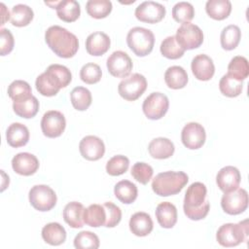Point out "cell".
Wrapping results in <instances>:
<instances>
[{"label":"cell","mask_w":249,"mask_h":249,"mask_svg":"<svg viewBox=\"0 0 249 249\" xmlns=\"http://www.w3.org/2000/svg\"><path fill=\"white\" fill-rule=\"evenodd\" d=\"M248 232V220L241 221L237 224L227 223L218 229L216 239L224 247H233L241 242L247 241Z\"/></svg>","instance_id":"cell-5"},{"label":"cell","mask_w":249,"mask_h":249,"mask_svg":"<svg viewBox=\"0 0 249 249\" xmlns=\"http://www.w3.org/2000/svg\"><path fill=\"white\" fill-rule=\"evenodd\" d=\"M34 17L33 10L24 4H18L12 8L11 22L14 26L23 27L28 25Z\"/></svg>","instance_id":"cell-33"},{"label":"cell","mask_w":249,"mask_h":249,"mask_svg":"<svg viewBox=\"0 0 249 249\" xmlns=\"http://www.w3.org/2000/svg\"><path fill=\"white\" fill-rule=\"evenodd\" d=\"M55 10L57 17L65 22H73L77 20L81 14L80 4L75 0L57 1Z\"/></svg>","instance_id":"cell-27"},{"label":"cell","mask_w":249,"mask_h":249,"mask_svg":"<svg viewBox=\"0 0 249 249\" xmlns=\"http://www.w3.org/2000/svg\"><path fill=\"white\" fill-rule=\"evenodd\" d=\"M188 181L189 177L183 171L160 172L153 179L152 189L160 196H169L180 193Z\"/></svg>","instance_id":"cell-4"},{"label":"cell","mask_w":249,"mask_h":249,"mask_svg":"<svg viewBox=\"0 0 249 249\" xmlns=\"http://www.w3.org/2000/svg\"><path fill=\"white\" fill-rule=\"evenodd\" d=\"M146 89V78L139 73H133L120 82L118 86V92L124 99L127 101H134L144 93Z\"/></svg>","instance_id":"cell-7"},{"label":"cell","mask_w":249,"mask_h":249,"mask_svg":"<svg viewBox=\"0 0 249 249\" xmlns=\"http://www.w3.org/2000/svg\"><path fill=\"white\" fill-rule=\"evenodd\" d=\"M206 139L204 127L198 123H188L182 129L181 140L183 145L191 150H196L203 146Z\"/></svg>","instance_id":"cell-14"},{"label":"cell","mask_w":249,"mask_h":249,"mask_svg":"<svg viewBox=\"0 0 249 249\" xmlns=\"http://www.w3.org/2000/svg\"><path fill=\"white\" fill-rule=\"evenodd\" d=\"M6 139L8 144L13 148L22 147L29 140V130L20 123H13L7 128Z\"/></svg>","instance_id":"cell-22"},{"label":"cell","mask_w":249,"mask_h":249,"mask_svg":"<svg viewBox=\"0 0 249 249\" xmlns=\"http://www.w3.org/2000/svg\"><path fill=\"white\" fill-rule=\"evenodd\" d=\"M149 154L158 160L170 158L175 151L174 144L171 140L165 137H158L153 139L148 146Z\"/></svg>","instance_id":"cell-24"},{"label":"cell","mask_w":249,"mask_h":249,"mask_svg":"<svg viewBox=\"0 0 249 249\" xmlns=\"http://www.w3.org/2000/svg\"><path fill=\"white\" fill-rule=\"evenodd\" d=\"M45 40L49 48L62 58L74 56L79 49L76 35L59 25L50 26L45 32Z\"/></svg>","instance_id":"cell-2"},{"label":"cell","mask_w":249,"mask_h":249,"mask_svg":"<svg viewBox=\"0 0 249 249\" xmlns=\"http://www.w3.org/2000/svg\"><path fill=\"white\" fill-rule=\"evenodd\" d=\"M243 89L242 81L237 80L236 78L225 74L219 82V89L225 96L228 97H236L238 96Z\"/></svg>","instance_id":"cell-35"},{"label":"cell","mask_w":249,"mask_h":249,"mask_svg":"<svg viewBox=\"0 0 249 249\" xmlns=\"http://www.w3.org/2000/svg\"><path fill=\"white\" fill-rule=\"evenodd\" d=\"M111 45L109 36L101 31L89 34L86 39V50L89 54L99 56L107 53Z\"/></svg>","instance_id":"cell-20"},{"label":"cell","mask_w":249,"mask_h":249,"mask_svg":"<svg viewBox=\"0 0 249 249\" xmlns=\"http://www.w3.org/2000/svg\"><path fill=\"white\" fill-rule=\"evenodd\" d=\"M13 109L16 115L24 119H30L36 116L39 111V101L34 96L31 95L25 99L14 101Z\"/></svg>","instance_id":"cell-30"},{"label":"cell","mask_w":249,"mask_h":249,"mask_svg":"<svg viewBox=\"0 0 249 249\" xmlns=\"http://www.w3.org/2000/svg\"><path fill=\"white\" fill-rule=\"evenodd\" d=\"M79 150L84 159L88 160H98L104 156L105 145L99 137L87 135L80 141Z\"/></svg>","instance_id":"cell-16"},{"label":"cell","mask_w":249,"mask_h":249,"mask_svg":"<svg viewBox=\"0 0 249 249\" xmlns=\"http://www.w3.org/2000/svg\"><path fill=\"white\" fill-rule=\"evenodd\" d=\"M206 196V186L201 182H195L188 187L184 197L183 209L189 219L198 221L207 216L210 203Z\"/></svg>","instance_id":"cell-3"},{"label":"cell","mask_w":249,"mask_h":249,"mask_svg":"<svg viewBox=\"0 0 249 249\" xmlns=\"http://www.w3.org/2000/svg\"><path fill=\"white\" fill-rule=\"evenodd\" d=\"M169 100L164 93L152 92L143 101L142 110L150 120H160L167 112Z\"/></svg>","instance_id":"cell-11"},{"label":"cell","mask_w":249,"mask_h":249,"mask_svg":"<svg viewBox=\"0 0 249 249\" xmlns=\"http://www.w3.org/2000/svg\"><path fill=\"white\" fill-rule=\"evenodd\" d=\"M194 16L195 9L189 2H178L172 8V18L177 22H190L194 18Z\"/></svg>","instance_id":"cell-41"},{"label":"cell","mask_w":249,"mask_h":249,"mask_svg":"<svg viewBox=\"0 0 249 249\" xmlns=\"http://www.w3.org/2000/svg\"><path fill=\"white\" fill-rule=\"evenodd\" d=\"M161 54L168 59H178L183 56L185 50L177 43L175 36H168L160 44Z\"/></svg>","instance_id":"cell-39"},{"label":"cell","mask_w":249,"mask_h":249,"mask_svg":"<svg viewBox=\"0 0 249 249\" xmlns=\"http://www.w3.org/2000/svg\"><path fill=\"white\" fill-rule=\"evenodd\" d=\"M194 76L199 81L210 80L215 73V65L211 57L204 53L196 55L191 63Z\"/></svg>","instance_id":"cell-19"},{"label":"cell","mask_w":249,"mask_h":249,"mask_svg":"<svg viewBox=\"0 0 249 249\" xmlns=\"http://www.w3.org/2000/svg\"><path fill=\"white\" fill-rule=\"evenodd\" d=\"M164 81L169 89H183L188 83V74L183 67L173 65L166 69L164 73Z\"/></svg>","instance_id":"cell-28"},{"label":"cell","mask_w":249,"mask_h":249,"mask_svg":"<svg viewBox=\"0 0 249 249\" xmlns=\"http://www.w3.org/2000/svg\"><path fill=\"white\" fill-rule=\"evenodd\" d=\"M70 100L72 106L78 111L87 110L91 104V93L84 87H76L70 93Z\"/></svg>","instance_id":"cell-36"},{"label":"cell","mask_w":249,"mask_h":249,"mask_svg":"<svg viewBox=\"0 0 249 249\" xmlns=\"http://www.w3.org/2000/svg\"><path fill=\"white\" fill-rule=\"evenodd\" d=\"M42 237L50 245L57 246L66 239V231L59 223H49L42 229Z\"/></svg>","instance_id":"cell-26"},{"label":"cell","mask_w":249,"mask_h":249,"mask_svg":"<svg viewBox=\"0 0 249 249\" xmlns=\"http://www.w3.org/2000/svg\"><path fill=\"white\" fill-rule=\"evenodd\" d=\"M175 38L177 43L185 51L194 50L200 47L202 44L203 32L197 25L191 22H185L177 29Z\"/></svg>","instance_id":"cell-9"},{"label":"cell","mask_w":249,"mask_h":249,"mask_svg":"<svg viewBox=\"0 0 249 249\" xmlns=\"http://www.w3.org/2000/svg\"><path fill=\"white\" fill-rule=\"evenodd\" d=\"M106 65L109 73L117 78L127 77L133 66L129 55L123 51L113 52L107 58Z\"/></svg>","instance_id":"cell-13"},{"label":"cell","mask_w":249,"mask_h":249,"mask_svg":"<svg viewBox=\"0 0 249 249\" xmlns=\"http://www.w3.org/2000/svg\"><path fill=\"white\" fill-rule=\"evenodd\" d=\"M241 38V31L237 25L230 24L223 28L220 35L221 46L226 51L234 50L239 44Z\"/></svg>","instance_id":"cell-34"},{"label":"cell","mask_w":249,"mask_h":249,"mask_svg":"<svg viewBox=\"0 0 249 249\" xmlns=\"http://www.w3.org/2000/svg\"><path fill=\"white\" fill-rule=\"evenodd\" d=\"M15 45V40L12 32L9 29L1 28L0 30V53L1 55L9 54Z\"/></svg>","instance_id":"cell-47"},{"label":"cell","mask_w":249,"mask_h":249,"mask_svg":"<svg viewBox=\"0 0 249 249\" xmlns=\"http://www.w3.org/2000/svg\"><path fill=\"white\" fill-rule=\"evenodd\" d=\"M129 166V160L123 155H117L111 158L106 163V171L111 176L124 174Z\"/></svg>","instance_id":"cell-43"},{"label":"cell","mask_w":249,"mask_h":249,"mask_svg":"<svg viewBox=\"0 0 249 249\" xmlns=\"http://www.w3.org/2000/svg\"><path fill=\"white\" fill-rule=\"evenodd\" d=\"M112 2L109 0H89L86 3L87 13L93 18H104L112 11Z\"/></svg>","instance_id":"cell-37"},{"label":"cell","mask_w":249,"mask_h":249,"mask_svg":"<svg viewBox=\"0 0 249 249\" xmlns=\"http://www.w3.org/2000/svg\"><path fill=\"white\" fill-rule=\"evenodd\" d=\"M0 6H1V15H2V21H1V25H4V24H5V22L11 18V15H10L9 10L6 8V6H5V4H4V3H1V4H0Z\"/></svg>","instance_id":"cell-48"},{"label":"cell","mask_w":249,"mask_h":249,"mask_svg":"<svg viewBox=\"0 0 249 249\" xmlns=\"http://www.w3.org/2000/svg\"><path fill=\"white\" fill-rule=\"evenodd\" d=\"M99 244L98 236L89 231L79 232L74 238V246L77 249H97Z\"/></svg>","instance_id":"cell-42"},{"label":"cell","mask_w":249,"mask_h":249,"mask_svg":"<svg viewBox=\"0 0 249 249\" xmlns=\"http://www.w3.org/2000/svg\"><path fill=\"white\" fill-rule=\"evenodd\" d=\"M106 221V211L103 205L90 204L84 210V223L89 227L98 228L104 226Z\"/></svg>","instance_id":"cell-32"},{"label":"cell","mask_w":249,"mask_h":249,"mask_svg":"<svg viewBox=\"0 0 249 249\" xmlns=\"http://www.w3.org/2000/svg\"><path fill=\"white\" fill-rule=\"evenodd\" d=\"M114 194L122 203L130 204L137 198L138 190L134 183L128 180H122L115 185Z\"/></svg>","instance_id":"cell-29"},{"label":"cell","mask_w":249,"mask_h":249,"mask_svg":"<svg viewBox=\"0 0 249 249\" xmlns=\"http://www.w3.org/2000/svg\"><path fill=\"white\" fill-rule=\"evenodd\" d=\"M130 173H131V176L137 182H139L142 185H146L152 179L154 170L150 164L146 162L138 161L132 165Z\"/></svg>","instance_id":"cell-45"},{"label":"cell","mask_w":249,"mask_h":249,"mask_svg":"<svg viewBox=\"0 0 249 249\" xmlns=\"http://www.w3.org/2000/svg\"><path fill=\"white\" fill-rule=\"evenodd\" d=\"M102 76L101 68L98 64L93 62H89L83 65L80 70V78L81 80L89 85L96 84L100 81Z\"/></svg>","instance_id":"cell-44"},{"label":"cell","mask_w":249,"mask_h":249,"mask_svg":"<svg viewBox=\"0 0 249 249\" xmlns=\"http://www.w3.org/2000/svg\"><path fill=\"white\" fill-rule=\"evenodd\" d=\"M29 202L38 211L46 212L53 209L56 204L54 191L47 185H35L29 191Z\"/></svg>","instance_id":"cell-8"},{"label":"cell","mask_w":249,"mask_h":249,"mask_svg":"<svg viewBox=\"0 0 249 249\" xmlns=\"http://www.w3.org/2000/svg\"><path fill=\"white\" fill-rule=\"evenodd\" d=\"M8 95L14 101L25 99L32 95L31 87L25 81L16 80L8 87Z\"/></svg>","instance_id":"cell-40"},{"label":"cell","mask_w":249,"mask_h":249,"mask_svg":"<svg viewBox=\"0 0 249 249\" xmlns=\"http://www.w3.org/2000/svg\"><path fill=\"white\" fill-rule=\"evenodd\" d=\"M12 167L19 175L30 176L38 170L39 160L30 153H18L12 160Z\"/></svg>","instance_id":"cell-18"},{"label":"cell","mask_w":249,"mask_h":249,"mask_svg":"<svg viewBox=\"0 0 249 249\" xmlns=\"http://www.w3.org/2000/svg\"><path fill=\"white\" fill-rule=\"evenodd\" d=\"M85 207L81 202L71 201L67 203L63 209V219L69 227L73 229L82 228L84 223Z\"/></svg>","instance_id":"cell-25"},{"label":"cell","mask_w":249,"mask_h":249,"mask_svg":"<svg viewBox=\"0 0 249 249\" xmlns=\"http://www.w3.org/2000/svg\"><path fill=\"white\" fill-rule=\"evenodd\" d=\"M72 81L70 70L61 64H51L45 72L40 74L35 86L39 93L44 96H54L60 89L66 88Z\"/></svg>","instance_id":"cell-1"},{"label":"cell","mask_w":249,"mask_h":249,"mask_svg":"<svg viewBox=\"0 0 249 249\" xmlns=\"http://www.w3.org/2000/svg\"><path fill=\"white\" fill-rule=\"evenodd\" d=\"M126 43L134 54L137 56H146L153 51L155 36L150 29L135 26L128 31Z\"/></svg>","instance_id":"cell-6"},{"label":"cell","mask_w":249,"mask_h":249,"mask_svg":"<svg viewBox=\"0 0 249 249\" xmlns=\"http://www.w3.org/2000/svg\"><path fill=\"white\" fill-rule=\"evenodd\" d=\"M241 175L239 170L231 165L221 168L216 175V183L224 193L231 192L239 187Z\"/></svg>","instance_id":"cell-17"},{"label":"cell","mask_w":249,"mask_h":249,"mask_svg":"<svg viewBox=\"0 0 249 249\" xmlns=\"http://www.w3.org/2000/svg\"><path fill=\"white\" fill-rule=\"evenodd\" d=\"M165 7L160 3L154 1H145L137 6L134 15L142 22L157 23L165 16Z\"/></svg>","instance_id":"cell-15"},{"label":"cell","mask_w":249,"mask_h":249,"mask_svg":"<svg viewBox=\"0 0 249 249\" xmlns=\"http://www.w3.org/2000/svg\"><path fill=\"white\" fill-rule=\"evenodd\" d=\"M153 220L146 212H136L129 220V230L136 236H146L153 231Z\"/></svg>","instance_id":"cell-21"},{"label":"cell","mask_w":249,"mask_h":249,"mask_svg":"<svg viewBox=\"0 0 249 249\" xmlns=\"http://www.w3.org/2000/svg\"><path fill=\"white\" fill-rule=\"evenodd\" d=\"M156 218L161 228L171 229L177 222V209L168 201L160 202L156 208Z\"/></svg>","instance_id":"cell-23"},{"label":"cell","mask_w":249,"mask_h":249,"mask_svg":"<svg viewBox=\"0 0 249 249\" xmlns=\"http://www.w3.org/2000/svg\"><path fill=\"white\" fill-rule=\"evenodd\" d=\"M103 206L106 211V221H105L104 227L106 228L116 227L122 220V211L120 207L110 201L105 202Z\"/></svg>","instance_id":"cell-46"},{"label":"cell","mask_w":249,"mask_h":249,"mask_svg":"<svg viewBox=\"0 0 249 249\" xmlns=\"http://www.w3.org/2000/svg\"><path fill=\"white\" fill-rule=\"evenodd\" d=\"M66 126L64 115L56 110L47 111L41 120V129L45 136L55 138L60 136Z\"/></svg>","instance_id":"cell-12"},{"label":"cell","mask_w":249,"mask_h":249,"mask_svg":"<svg viewBox=\"0 0 249 249\" xmlns=\"http://www.w3.org/2000/svg\"><path fill=\"white\" fill-rule=\"evenodd\" d=\"M228 74L237 80H245L249 75V64L247 58L241 55L232 57L228 65Z\"/></svg>","instance_id":"cell-38"},{"label":"cell","mask_w":249,"mask_h":249,"mask_svg":"<svg viewBox=\"0 0 249 249\" xmlns=\"http://www.w3.org/2000/svg\"><path fill=\"white\" fill-rule=\"evenodd\" d=\"M221 206L224 212L230 215H238L248 207V194L246 190L237 188L225 193L221 198Z\"/></svg>","instance_id":"cell-10"},{"label":"cell","mask_w":249,"mask_h":249,"mask_svg":"<svg viewBox=\"0 0 249 249\" xmlns=\"http://www.w3.org/2000/svg\"><path fill=\"white\" fill-rule=\"evenodd\" d=\"M207 15L216 20L227 18L231 12V3L229 0H208L205 4Z\"/></svg>","instance_id":"cell-31"}]
</instances>
